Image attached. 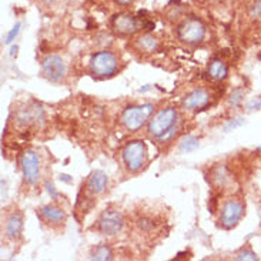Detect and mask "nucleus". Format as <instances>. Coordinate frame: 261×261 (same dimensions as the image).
I'll list each match as a JSON object with an SVG mask.
<instances>
[{
	"label": "nucleus",
	"instance_id": "obj_1",
	"mask_svg": "<svg viewBox=\"0 0 261 261\" xmlns=\"http://www.w3.org/2000/svg\"><path fill=\"white\" fill-rule=\"evenodd\" d=\"M153 112H154V106L150 103H146L143 106L127 107L121 114V123L126 126L127 130L136 132L146 124V121L153 114Z\"/></svg>",
	"mask_w": 261,
	"mask_h": 261
},
{
	"label": "nucleus",
	"instance_id": "obj_2",
	"mask_svg": "<svg viewBox=\"0 0 261 261\" xmlns=\"http://www.w3.org/2000/svg\"><path fill=\"white\" fill-rule=\"evenodd\" d=\"M119 69V60L112 51H99L93 55L90 60V70L97 77L113 76Z\"/></svg>",
	"mask_w": 261,
	"mask_h": 261
},
{
	"label": "nucleus",
	"instance_id": "obj_3",
	"mask_svg": "<svg viewBox=\"0 0 261 261\" xmlns=\"http://www.w3.org/2000/svg\"><path fill=\"white\" fill-rule=\"evenodd\" d=\"M177 120V112L173 107L169 109H163L159 113L148 121V133L151 134L155 139H160L162 136L169 132L170 128L174 126Z\"/></svg>",
	"mask_w": 261,
	"mask_h": 261
},
{
	"label": "nucleus",
	"instance_id": "obj_4",
	"mask_svg": "<svg viewBox=\"0 0 261 261\" xmlns=\"http://www.w3.org/2000/svg\"><path fill=\"white\" fill-rule=\"evenodd\" d=\"M123 162L127 166L130 171H139L144 164L146 159V146L140 140H134L127 143L123 148Z\"/></svg>",
	"mask_w": 261,
	"mask_h": 261
},
{
	"label": "nucleus",
	"instance_id": "obj_5",
	"mask_svg": "<svg viewBox=\"0 0 261 261\" xmlns=\"http://www.w3.org/2000/svg\"><path fill=\"white\" fill-rule=\"evenodd\" d=\"M177 35L183 42L189 43V44H197L204 39L205 28L203 21L198 20L196 17H190V19H186L178 26Z\"/></svg>",
	"mask_w": 261,
	"mask_h": 261
},
{
	"label": "nucleus",
	"instance_id": "obj_6",
	"mask_svg": "<svg viewBox=\"0 0 261 261\" xmlns=\"http://www.w3.org/2000/svg\"><path fill=\"white\" fill-rule=\"evenodd\" d=\"M43 74L49 79L50 82L59 83L62 82L66 76V64L62 60V57L56 56V55H50L44 60H43Z\"/></svg>",
	"mask_w": 261,
	"mask_h": 261
},
{
	"label": "nucleus",
	"instance_id": "obj_7",
	"mask_svg": "<svg viewBox=\"0 0 261 261\" xmlns=\"http://www.w3.org/2000/svg\"><path fill=\"white\" fill-rule=\"evenodd\" d=\"M243 213H244V207L241 203L236 200H228L221 208V219H220L221 224L226 228H231L240 221Z\"/></svg>",
	"mask_w": 261,
	"mask_h": 261
},
{
	"label": "nucleus",
	"instance_id": "obj_8",
	"mask_svg": "<svg viewBox=\"0 0 261 261\" xmlns=\"http://www.w3.org/2000/svg\"><path fill=\"white\" fill-rule=\"evenodd\" d=\"M123 224L124 223H123V217L120 213L114 212V210H107L100 219L99 230L107 236H114V234L120 233Z\"/></svg>",
	"mask_w": 261,
	"mask_h": 261
},
{
	"label": "nucleus",
	"instance_id": "obj_9",
	"mask_svg": "<svg viewBox=\"0 0 261 261\" xmlns=\"http://www.w3.org/2000/svg\"><path fill=\"white\" fill-rule=\"evenodd\" d=\"M21 170L24 180L29 184H35L39 178V157L33 151H26L21 157Z\"/></svg>",
	"mask_w": 261,
	"mask_h": 261
},
{
	"label": "nucleus",
	"instance_id": "obj_10",
	"mask_svg": "<svg viewBox=\"0 0 261 261\" xmlns=\"http://www.w3.org/2000/svg\"><path fill=\"white\" fill-rule=\"evenodd\" d=\"M112 24H113L114 32H117L119 35H133L140 28L139 20L136 17H133L132 14H117V16H114Z\"/></svg>",
	"mask_w": 261,
	"mask_h": 261
},
{
	"label": "nucleus",
	"instance_id": "obj_11",
	"mask_svg": "<svg viewBox=\"0 0 261 261\" xmlns=\"http://www.w3.org/2000/svg\"><path fill=\"white\" fill-rule=\"evenodd\" d=\"M210 93L204 89H197L190 94H187L183 100V107L187 110H198L210 103Z\"/></svg>",
	"mask_w": 261,
	"mask_h": 261
},
{
	"label": "nucleus",
	"instance_id": "obj_12",
	"mask_svg": "<svg viewBox=\"0 0 261 261\" xmlns=\"http://www.w3.org/2000/svg\"><path fill=\"white\" fill-rule=\"evenodd\" d=\"M107 186V176L103 173V171H94L90 178H89V183H87V189L90 193L93 194H100V193H103L105 189H106Z\"/></svg>",
	"mask_w": 261,
	"mask_h": 261
},
{
	"label": "nucleus",
	"instance_id": "obj_13",
	"mask_svg": "<svg viewBox=\"0 0 261 261\" xmlns=\"http://www.w3.org/2000/svg\"><path fill=\"white\" fill-rule=\"evenodd\" d=\"M40 214L46 221L55 223V224H60L66 220V214H64L63 210L59 208V207H55V205H44V207H42Z\"/></svg>",
	"mask_w": 261,
	"mask_h": 261
},
{
	"label": "nucleus",
	"instance_id": "obj_14",
	"mask_svg": "<svg viewBox=\"0 0 261 261\" xmlns=\"http://www.w3.org/2000/svg\"><path fill=\"white\" fill-rule=\"evenodd\" d=\"M21 227H23V223H21V216L20 214H13L10 216L6 221V234L10 237V239H17L21 233Z\"/></svg>",
	"mask_w": 261,
	"mask_h": 261
},
{
	"label": "nucleus",
	"instance_id": "obj_15",
	"mask_svg": "<svg viewBox=\"0 0 261 261\" xmlns=\"http://www.w3.org/2000/svg\"><path fill=\"white\" fill-rule=\"evenodd\" d=\"M208 74H210V77L214 79V80H223V79H226L227 74H228V67H227V64L224 63L223 60L216 59V60H213L212 63H210Z\"/></svg>",
	"mask_w": 261,
	"mask_h": 261
},
{
	"label": "nucleus",
	"instance_id": "obj_16",
	"mask_svg": "<svg viewBox=\"0 0 261 261\" xmlns=\"http://www.w3.org/2000/svg\"><path fill=\"white\" fill-rule=\"evenodd\" d=\"M137 47L141 50V51H146V53H151L154 51L157 47H159V42L155 40L153 36L150 35H143L137 39Z\"/></svg>",
	"mask_w": 261,
	"mask_h": 261
},
{
	"label": "nucleus",
	"instance_id": "obj_17",
	"mask_svg": "<svg viewBox=\"0 0 261 261\" xmlns=\"http://www.w3.org/2000/svg\"><path fill=\"white\" fill-rule=\"evenodd\" d=\"M198 148V140L194 136H186L181 139L180 144H178V150L181 153H190Z\"/></svg>",
	"mask_w": 261,
	"mask_h": 261
},
{
	"label": "nucleus",
	"instance_id": "obj_18",
	"mask_svg": "<svg viewBox=\"0 0 261 261\" xmlns=\"http://www.w3.org/2000/svg\"><path fill=\"white\" fill-rule=\"evenodd\" d=\"M213 178H214V181L217 186L220 187H224L228 181H230V174H228V171H227L226 167H223V166H220L217 169L214 170V173H213Z\"/></svg>",
	"mask_w": 261,
	"mask_h": 261
},
{
	"label": "nucleus",
	"instance_id": "obj_19",
	"mask_svg": "<svg viewBox=\"0 0 261 261\" xmlns=\"http://www.w3.org/2000/svg\"><path fill=\"white\" fill-rule=\"evenodd\" d=\"M92 260H112V250L107 247V246H99V247H96L92 253Z\"/></svg>",
	"mask_w": 261,
	"mask_h": 261
},
{
	"label": "nucleus",
	"instance_id": "obj_20",
	"mask_svg": "<svg viewBox=\"0 0 261 261\" xmlns=\"http://www.w3.org/2000/svg\"><path fill=\"white\" fill-rule=\"evenodd\" d=\"M243 97H244V90H243V89H237V90H234L233 94H231V97H230V105H231L233 107H239L240 106Z\"/></svg>",
	"mask_w": 261,
	"mask_h": 261
},
{
	"label": "nucleus",
	"instance_id": "obj_21",
	"mask_svg": "<svg viewBox=\"0 0 261 261\" xmlns=\"http://www.w3.org/2000/svg\"><path fill=\"white\" fill-rule=\"evenodd\" d=\"M243 124H246V120H244V119H236V120L228 121L226 126H224V132L228 133V132H231V130H234V128L241 127Z\"/></svg>",
	"mask_w": 261,
	"mask_h": 261
},
{
	"label": "nucleus",
	"instance_id": "obj_22",
	"mask_svg": "<svg viewBox=\"0 0 261 261\" xmlns=\"http://www.w3.org/2000/svg\"><path fill=\"white\" fill-rule=\"evenodd\" d=\"M20 28H21V23L19 21V23H16V26H14L10 32H9V35H7L6 37V44H10V43L13 42L14 39H16V36L19 35V32H20Z\"/></svg>",
	"mask_w": 261,
	"mask_h": 261
},
{
	"label": "nucleus",
	"instance_id": "obj_23",
	"mask_svg": "<svg viewBox=\"0 0 261 261\" xmlns=\"http://www.w3.org/2000/svg\"><path fill=\"white\" fill-rule=\"evenodd\" d=\"M236 258H237V260H251V261L258 260V258H257V255H255L253 251H250V250H246V251L240 253V254L237 255Z\"/></svg>",
	"mask_w": 261,
	"mask_h": 261
},
{
	"label": "nucleus",
	"instance_id": "obj_24",
	"mask_svg": "<svg viewBox=\"0 0 261 261\" xmlns=\"http://www.w3.org/2000/svg\"><path fill=\"white\" fill-rule=\"evenodd\" d=\"M139 227L141 230H150V228H153V221L147 217H141L139 220Z\"/></svg>",
	"mask_w": 261,
	"mask_h": 261
},
{
	"label": "nucleus",
	"instance_id": "obj_25",
	"mask_svg": "<svg viewBox=\"0 0 261 261\" xmlns=\"http://www.w3.org/2000/svg\"><path fill=\"white\" fill-rule=\"evenodd\" d=\"M251 16L255 19H261V0H257L251 9Z\"/></svg>",
	"mask_w": 261,
	"mask_h": 261
},
{
	"label": "nucleus",
	"instance_id": "obj_26",
	"mask_svg": "<svg viewBox=\"0 0 261 261\" xmlns=\"http://www.w3.org/2000/svg\"><path fill=\"white\" fill-rule=\"evenodd\" d=\"M46 189H47V191H49V194L51 196V198H53V200H56L59 194H57V191H56V189H55V186H53L51 183H46Z\"/></svg>",
	"mask_w": 261,
	"mask_h": 261
},
{
	"label": "nucleus",
	"instance_id": "obj_27",
	"mask_svg": "<svg viewBox=\"0 0 261 261\" xmlns=\"http://www.w3.org/2000/svg\"><path fill=\"white\" fill-rule=\"evenodd\" d=\"M261 107V101L260 100H254L248 105V109H260Z\"/></svg>",
	"mask_w": 261,
	"mask_h": 261
},
{
	"label": "nucleus",
	"instance_id": "obj_28",
	"mask_svg": "<svg viewBox=\"0 0 261 261\" xmlns=\"http://www.w3.org/2000/svg\"><path fill=\"white\" fill-rule=\"evenodd\" d=\"M119 5H121V6H127V5H130V3H133L134 0H116Z\"/></svg>",
	"mask_w": 261,
	"mask_h": 261
},
{
	"label": "nucleus",
	"instance_id": "obj_29",
	"mask_svg": "<svg viewBox=\"0 0 261 261\" xmlns=\"http://www.w3.org/2000/svg\"><path fill=\"white\" fill-rule=\"evenodd\" d=\"M60 180H63L66 183H70L71 181L70 176H67V174H62V176H60Z\"/></svg>",
	"mask_w": 261,
	"mask_h": 261
},
{
	"label": "nucleus",
	"instance_id": "obj_30",
	"mask_svg": "<svg viewBox=\"0 0 261 261\" xmlns=\"http://www.w3.org/2000/svg\"><path fill=\"white\" fill-rule=\"evenodd\" d=\"M17 49H19L17 46H13V47H12V50H10V56H13L14 51H17Z\"/></svg>",
	"mask_w": 261,
	"mask_h": 261
},
{
	"label": "nucleus",
	"instance_id": "obj_31",
	"mask_svg": "<svg viewBox=\"0 0 261 261\" xmlns=\"http://www.w3.org/2000/svg\"><path fill=\"white\" fill-rule=\"evenodd\" d=\"M148 89H150V87H148V86H146V87H143V89H140V92H147Z\"/></svg>",
	"mask_w": 261,
	"mask_h": 261
},
{
	"label": "nucleus",
	"instance_id": "obj_32",
	"mask_svg": "<svg viewBox=\"0 0 261 261\" xmlns=\"http://www.w3.org/2000/svg\"><path fill=\"white\" fill-rule=\"evenodd\" d=\"M46 2H47V3H51V2H53V0H46Z\"/></svg>",
	"mask_w": 261,
	"mask_h": 261
}]
</instances>
